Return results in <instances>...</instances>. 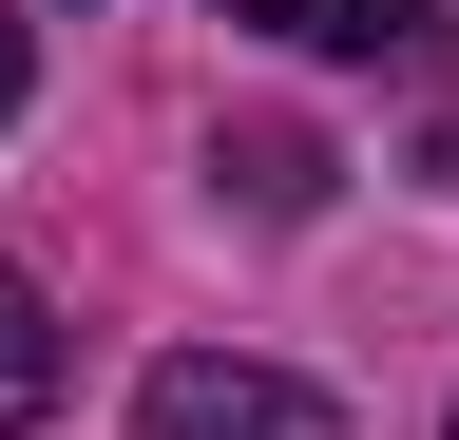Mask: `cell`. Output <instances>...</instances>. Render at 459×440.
Returning <instances> with one entry per match:
<instances>
[{
    "label": "cell",
    "mask_w": 459,
    "mask_h": 440,
    "mask_svg": "<svg viewBox=\"0 0 459 440\" xmlns=\"http://www.w3.org/2000/svg\"><path fill=\"white\" fill-rule=\"evenodd\" d=\"M134 440H344L325 383H287V364H230V345H172L134 383Z\"/></svg>",
    "instance_id": "obj_1"
},
{
    "label": "cell",
    "mask_w": 459,
    "mask_h": 440,
    "mask_svg": "<svg viewBox=\"0 0 459 440\" xmlns=\"http://www.w3.org/2000/svg\"><path fill=\"white\" fill-rule=\"evenodd\" d=\"M211 20L287 39V58H421V20H440V0H211Z\"/></svg>",
    "instance_id": "obj_2"
},
{
    "label": "cell",
    "mask_w": 459,
    "mask_h": 440,
    "mask_svg": "<svg viewBox=\"0 0 459 440\" xmlns=\"http://www.w3.org/2000/svg\"><path fill=\"white\" fill-rule=\"evenodd\" d=\"M57 364H77V345H57V306L0 268V440H39V421H57Z\"/></svg>",
    "instance_id": "obj_3"
},
{
    "label": "cell",
    "mask_w": 459,
    "mask_h": 440,
    "mask_svg": "<svg viewBox=\"0 0 459 440\" xmlns=\"http://www.w3.org/2000/svg\"><path fill=\"white\" fill-rule=\"evenodd\" d=\"M211 173H230V192L287 230V211H325V134H211Z\"/></svg>",
    "instance_id": "obj_4"
},
{
    "label": "cell",
    "mask_w": 459,
    "mask_h": 440,
    "mask_svg": "<svg viewBox=\"0 0 459 440\" xmlns=\"http://www.w3.org/2000/svg\"><path fill=\"white\" fill-rule=\"evenodd\" d=\"M0 116H20V20H0Z\"/></svg>",
    "instance_id": "obj_5"
},
{
    "label": "cell",
    "mask_w": 459,
    "mask_h": 440,
    "mask_svg": "<svg viewBox=\"0 0 459 440\" xmlns=\"http://www.w3.org/2000/svg\"><path fill=\"white\" fill-rule=\"evenodd\" d=\"M440 440H459V421H440Z\"/></svg>",
    "instance_id": "obj_6"
}]
</instances>
